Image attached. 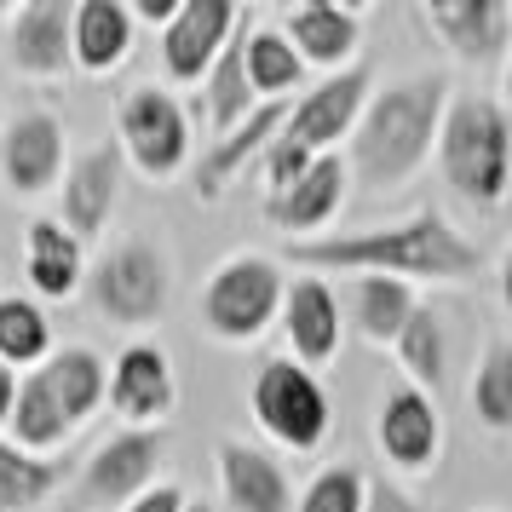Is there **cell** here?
<instances>
[{"label": "cell", "mask_w": 512, "mask_h": 512, "mask_svg": "<svg viewBox=\"0 0 512 512\" xmlns=\"http://www.w3.org/2000/svg\"><path fill=\"white\" fill-rule=\"evenodd\" d=\"M294 265L317 271H363V277H432V282H461L478 271V248L466 242L443 213H415L386 231H357V236H323V242H288Z\"/></svg>", "instance_id": "obj_1"}, {"label": "cell", "mask_w": 512, "mask_h": 512, "mask_svg": "<svg viewBox=\"0 0 512 512\" xmlns=\"http://www.w3.org/2000/svg\"><path fill=\"white\" fill-rule=\"evenodd\" d=\"M443 93L449 81L438 70L392 81L386 93H374L357 116V139H351V167L357 179L374 190H397L432 156V139L443 127Z\"/></svg>", "instance_id": "obj_2"}, {"label": "cell", "mask_w": 512, "mask_h": 512, "mask_svg": "<svg viewBox=\"0 0 512 512\" xmlns=\"http://www.w3.org/2000/svg\"><path fill=\"white\" fill-rule=\"evenodd\" d=\"M438 156H443V179L461 190L466 202L495 208L512 179V127L501 116V104H489V98L449 104L438 127Z\"/></svg>", "instance_id": "obj_3"}, {"label": "cell", "mask_w": 512, "mask_h": 512, "mask_svg": "<svg viewBox=\"0 0 512 512\" xmlns=\"http://www.w3.org/2000/svg\"><path fill=\"white\" fill-rule=\"evenodd\" d=\"M254 420L265 426V438H277L282 449H317L328 438V392L317 386V374L300 369L294 357H271L254 374Z\"/></svg>", "instance_id": "obj_4"}, {"label": "cell", "mask_w": 512, "mask_h": 512, "mask_svg": "<svg viewBox=\"0 0 512 512\" xmlns=\"http://www.w3.org/2000/svg\"><path fill=\"white\" fill-rule=\"evenodd\" d=\"M282 305V271L259 254H236L213 271L202 294V317L219 340H259Z\"/></svg>", "instance_id": "obj_5"}, {"label": "cell", "mask_w": 512, "mask_h": 512, "mask_svg": "<svg viewBox=\"0 0 512 512\" xmlns=\"http://www.w3.org/2000/svg\"><path fill=\"white\" fill-rule=\"evenodd\" d=\"M93 305L121 328L156 323L167 305V259L156 242H121L98 259L93 271Z\"/></svg>", "instance_id": "obj_6"}, {"label": "cell", "mask_w": 512, "mask_h": 512, "mask_svg": "<svg viewBox=\"0 0 512 512\" xmlns=\"http://www.w3.org/2000/svg\"><path fill=\"white\" fill-rule=\"evenodd\" d=\"M116 127H121V150L133 156L139 173L167 179V173L185 167L190 121H185V110H179L173 93H162V87H133V93H121Z\"/></svg>", "instance_id": "obj_7"}, {"label": "cell", "mask_w": 512, "mask_h": 512, "mask_svg": "<svg viewBox=\"0 0 512 512\" xmlns=\"http://www.w3.org/2000/svg\"><path fill=\"white\" fill-rule=\"evenodd\" d=\"M363 104H369V70L351 64V70L328 75L317 93H305L300 104H288V121H282L277 144L300 150V156H328V144L346 139L357 127Z\"/></svg>", "instance_id": "obj_8"}, {"label": "cell", "mask_w": 512, "mask_h": 512, "mask_svg": "<svg viewBox=\"0 0 512 512\" xmlns=\"http://www.w3.org/2000/svg\"><path fill=\"white\" fill-rule=\"evenodd\" d=\"M156 466H162V432L133 426V432L110 438L93 455L87 478H81V507L104 512V507H127V501H139L144 489H150V478H156Z\"/></svg>", "instance_id": "obj_9"}, {"label": "cell", "mask_w": 512, "mask_h": 512, "mask_svg": "<svg viewBox=\"0 0 512 512\" xmlns=\"http://www.w3.org/2000/svg\"><path fill=\"white\" fill-rule=\"evenodd\" d=\"M236 18H242V6L231 0H185L179 12H173V24L162 29V64L173 81H202L213 70V58L219 47L231 41Z\"/></svg>", "instance_id": "obj_10"}, {"label": "cell", "mask_w": 512, "mask_h": 512, "mask_svg": "<svg viewBox=\"0 0 512 512\" xmlns=\"http://www.w3.org/2000/svg\"><path fill=\"white\" fill-rule=\"evenodd\" d=\"M0 173L18 196H41L47 185L64 179V127L47 110H29L6 127V144H0Z\"/></svg>", "instance_id": "obj_11"}, {"label": "cell", "mask_w": 512, "mask_h": 512, "mask_svg": "<svg viewBox=\"0 0 512 512\" xmlns=\"http://www.w3.org/2000/svg\"><path fill=\"white\" fill-rule=\"evenodd\" d=\"M438 443H443V426H438L432 397L420 386H392L386 403H380V449L403 472H420V466L438 461Z\"/></svg>", "instance_id": "obj_12"}, {"label": "cell", "mask_w": 512, "mask_h": 512, "mask_svg": "<svg viewBox=\"0 0 512 512\" xmlns=\"http://www.w3.org/2000/svg\"><path fill=\"white\" fill-rule=\"evenodd\" d=\"M104 397H110V403H116V415H127L133 426L167 415V409H173V369H167V351L150 346V340L127 346L116 357V369H110Z\"/></svg>", "instance_id": "obj_13"}, {"label": "cell", "mask_w": 512, "mask_h": 512, "mask_svg": "<svg viewBox=\"0 0 512 512\" xmlns=\"http://www.w3.org/2000/svg\"><path fill=\"white\" fill-rule=\"evenodd\" d=\"M340 202H346V162L328 150L288 190L265 196V219L282 225V231H317V225H328L340 213Z\"/></svg>", "instance_id": "obj_14"}, {"label": "cell", "mask_w": 512, "mask_h": 512, "mask_svg": "<svg viewBox=\"0 0 512 512\" xmlns=\"http://www.w3.org/2000/svg\"><path fill=\"white\" fill-rule=\"evenodd\" d=\"M282 328H288V346L300 357V369L328 363L340 351V300L328 294V282L300 277L294 288H282Z\"/></svg>", "instance_id": "obj_15"}, {"label": "cell", "mask_w": 512, "mask_h": 512, "mask_svg": "<svg viewBox=\"0 0 512 512\" xmlns=\"http://www.w3.org/2000/svg\"><path fill=\"white\" fill-rule=\"evenodd\" d=\"M282 121H288V98H271V104H259L242 127H231L225 139H213L208 162L196 167V196H202V202H219L236 173L254 162L259 150H271V139L282 133Z\"/></svg>", "instance_id": "obj_16"}, {"label": "cell", "mask_w": 512, "mask_h": 512, "mask_svg": "<svg viewBox=\"0 0 512 512\" xmlns=\"http://www.w3.org/2000/svg\"><path fill=\"white\" fill-rule=\"evenodd\" d=\"M70 24H75L70 0H29L18 12V24H12V64L24 75H64L75 64Z\"/></svg>", "instance_id": "obj_17"}, {"label": "cell", "mask_w": 512, "mask_h": 512, "mask_svg": "<svg viewBox=\"0 0 512 512\" xmlns=\"http://www.w3.org/2000/svg\"><path fill=\"white\" fill-rule=\"evenodd\" d=\"M121 190V156L104 144V150H87L81 162L64 173V231L75 242H87L110 225V208H116Z\"/></svg>", "instance_id": "obj_18"}, {"label": "cell", "mask_w": 512, "mask_h": 512, "mask_svg": "<svg viewBox=\"0 0 512 512\" xmlns=\"http://www.w3.org/2000/svg\"><path fill=\"white\" fill-rule=\"evenodd\" d=\"M426 24L438 29L461 58L489 64V58H501V47H507L512 12L501 0H432V6H426Z\"/></svg>", "instance_id": "obj_19"}, {"label": "cell", "mask_w": 512, "mask_h": 512, "mask_svg": "<svg viewBox=\"0 0 512 512\" xmlns=\"http://www.w3.org/2000/svg\"><path fill=\"white\" fill-rule=\"evenodd\" d=\"M219 484L236 512H294L282 466L254 443H219Z\"/></svg>", "instance_id": "obj_20"}, {"label": "cell", "mask_w": 512, "mask_h": 512, "mask_svg": "<svg viewBox=\"0 0 512 512\" xmlns=\"http://www.w3.org/2000/svg\"><path fill=\"white\" fill-rule=\"evenodd\" d=\"M282 41L300 52V64H346L357 52V12L351 6H288L282 12Z\"/></svg>", "instance_id": "obj_21"}, {"label": "cell", "mask_w": 512, "mask_h": 512, "mask_svg": "<svg viewBox=\"0 0 512 512\" xmlns=\"http://www.w3.org/2000/svg\"><path fill=\"white\" fill-rule=\"evenodd\" d=\"M70 52H75V70L110 75L133 52V12L121 0H81L70 24Z\"/></svg>", "instance_id": "obj_22"}, {"label": "cell", "mask_w": 512, "mask_h": 512, "mask_svg": "<svg viewBox=\"0 0 512 512\" xmlns=\"http://www.w3.org/2000/svg\"><path fill=\"white\" fill-rule=\"evenodd\" d=\"M248 12L236 18L231 29V41L219 47V58H213V70H208V121H213V133L225 139L231 127H242V121L259 110V98L254 87H248V64H242V47H248Z\"/></svg>", "instance_id": "obj_23"}, {"label": "cell", "mask_w": 512, "mask_h": 512, "mask_svg": "<svg viewBox=\"0 0 512 512\" xmlns=\"http://www.w3.org/2000/svg\"><path fill=\"white\" fill-rule=\"evenodd\" d=\"M41 374H47V386H52V397H58L64 420H70V432L81 426V420L98 415L110 374H104V363H98L87 346H64L58 357H47V369H41Z\"/></svg>", "instance_id": "obj_24"}, {"label": "cell", "mask_w": 512, "mask_h": 512, "mask_svg": "<svg viewBox=\"0 0 512 512\" xmlns=\"http://www.w3.org/2000/svg\"><path fill=\"white\" fill-rule=\"evenodd\" d=\"M351 317L363 328V340L397 346L403 323L415 317V294H409V282H397V277H357L351 282Z\"/></svg>", "instance_id": "obj_25"}, {"label": "cell", "mask_w": 512, "mask_h": 512, "mask_svg": "<svg viewBox=\"0 0 512 512\" xmlns=\"http://www.w3.org/2000/svg\"><path fill=\"white\" fill-rule=\"evenodd\" d=\"M29 282L47 300H70L75 282H81V242L64 225H52V219L29 225Z\"/></svg>", "instance_id": "obj_26"}, {"label": "cell", "mask_w": 512, "mask_h": 512, "mask_svg": "<svg viewBox=\"0 0 512 512\" xmlns=\"http://www.w3.org/2000/svg\"><path fill=\"white\" fill-rule=\"evenodd\" d=\"M12 443L18 449H58V443L70 438V420H64V409H58V397H52L47 374H29V380H18V403H12Z\"/></svg>", "instance_id": "obj_27"}, {"label": "cell", "mask_w": 512, "mask_h": 512, "mask_svg": "<svg viewBox=\"0 0 512 512\" xmlns=\"http://www.w3.org/2000/svg\"><path fill=\"white\" fill-rule=\"evenodd\" d=\"M242 64H248V87H254L259 104L282 98L288 87H300V52L282 41V29H254L248 24V47H242Z\"/></svg>", "instance_id": "obj_28"}, {"label": "cell", "mask_w": 512, "mask_h": 512, "mask_svg": "<svg viewBox=\"0 0 512 512\" xmlns=\"http://www.w3.org/2000/svg\"><path fill=\"white\" fill-rule=\"evenodd\" d=\"M58 489V466L24 455L18 443H0V512H29Z\"/></svg>", "instance_id": "obj_29"}, {"label": "cell", "mask_w": 512, "mask_h": 512, "mask_svg": "<svg viewBox=\"0 0 512 512\" xmlns=\"http://www.w3.org/2000/svg\"><path fill=\"white\" fill-rule=\"evenodd\" d=\"M472 409H478L484 426L512 432V340H495L489 357L478 363V380H472Z\"/></svg>", "instance_id": "obj_30"}, {"label": "cell", "mask_w": 512, "mask_h": 512, "mask_svg": "<svg viewBox=\"0 0 512 512\" xmlns=\"http://www.w3.org/2000/svg\"><path fill=\"white\" fill-rule=\"evenodd\" d=\"M47 311L35 300H0V363H35L47 351Z\"/></svg>", "instance_id": "obj_31"}, {"label": "cell", "mask_w": 512, "mask_h": 512, "mask_svg": "<svg viewBox=\"0 0 512 512\" xmlns=\"http://www.w3.org/2000/svg\"><path fill=\"white\" fill-rule=\"evenodd\" d=\"M397 357H403V369L415 374L420 386H432V392L443 386V328H438V317H432L426 305H415V317L403 323Z\"/></svg>", "instance_id": "obj_32"}, {"label": "cell", "mask_w": 512, "mask_h": 512, "mask_svg": "<svg viewBox=\"0 0 512 512\" xmlns=\"http://www.w3.org/2000/svg\"><path fill=\"white\" fill-rule=\"evenodd\" d=\"M363 495H369V484H363L357 466H328L323 478L305 489L300 512H363Z\"/></svg>", "instance_id": "obj_33"}, {"label": "cell", "mask_w": 512, "mask_h": 512, "mask_svg": "<svg viewBox=\"0 0 512 512\" xmlns=\"http://www.w3.org/2000/svg\"><path fill=\"white\" fill-rule=\"evenodd\" d=\"M363 512H426L415 501V495H403L397 484H386V478H369V495H363Z\"/></svg>", "instance_id": "obj_34"}, {"label": "cell", "mask_w": 512, "mask_h": 512, "mask_svg": "<svg viewBox=\"0 0 512 512\" xmlns=\"http://www.w3.org/2000/svg\"><path fill=\"white\" fill-rule=\"evenodd\" d=\"M121 512H185V495L173 484H156V489H144L139 501H127Z\"/></svg>", "instance_id": "obj_35"}, {"label": "cell", "mask_w": 512, "mask_h": 512, "mask_svg": "<svg viewBox=\"0 0 512 512\" xmlns=\"http://www.w3.org/2000/svg\"><path fill=\"white\" fill-rule=\"evenodd\" d=\"M179 6H185V0H139V6H133V12H139V18H150V24H173V12H179Z\"/></svg>", "instance_id": "obj_36"}, {"label": "cell", "mask_w": 512, "mask_h": 512, "mask_svg": "<svg viewBox=\"0 0 512 512\" xmlns=\"http://www.w3.org/2000/svg\"><path fill=\"white\" fill-rule=\"evenodd\" d=\"M12 403H18V374L0 369V420H12Z\"/></svg>", "instance_id": "obj_37"}, {"label": "cell", "mask_w": 512, "mask_h": 512, "mask_svg": "<svg viewBox=\"0 0 512 512\" xmlns=\"http://www.w3.org/2000/svg\"><path fill=\"white\" fill-rule=\"evenodd\" d=\"M501 294H507V311H512V248H507V259H501Z\"/></svg>", "instance_id": "obj_38"}, {"label": "cell", "mask_w": 512, "mask_h": 512, "mask_svg": "<svg viewBox=\"0 0 512 512\" xmlns=\"http://www.w3.org/2000/svg\"><path fill=\"white\" fill-rule=\"evenodd\" d=\"M507 98H512V58H507Z\"/></svg>", "instance_id": "obj_39"}, {"label": "cell", "mask_w": 512, "mask_h": 512, "mask_svg": "<svg viewBox=\"0 0 512 512\" xmlns=\"http://www.w3.org/2000/svg\"><path fill=\"white\" fill-rule=\"evenodd\" d=\"M185 512H213V507H185Z\"/></svg>", "instance_id": "obj_40"}]
</instances>
